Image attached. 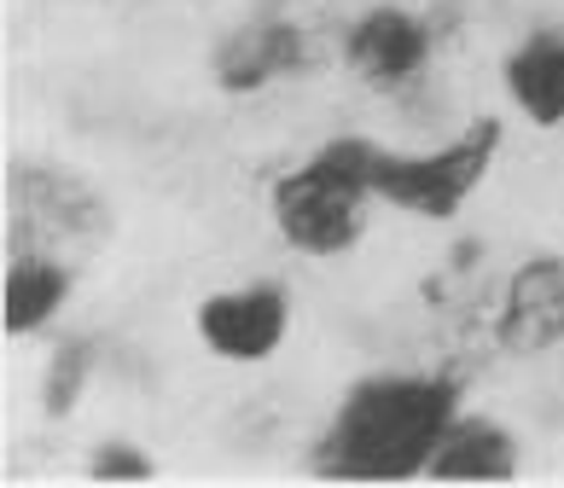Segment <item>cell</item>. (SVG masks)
Masks as SVG:
<instances>
[{
	"mask_svg": "<svg viewBox=\"0 0 564 488\" xmlns=\"http://www.w3.org/2000/svg\"><path fill=\"white\" fill-rule=\"evenodd\" d=\"M495 337L507 355H547L564 344V257H530L507 280Z\"/></svg>",
	"mask_w": 564,
	"mask_h": 488,
	"instance_id": "cell-5",
	"label": "cell"
},
{
	"mask_svg": "<svg viewBox=\"0 0 564 488\" xmlns=\"http://www.w3.org/2000/svg\"><path fill=\"white\" fill-rule=\"evenodd\" d=\"M459 419L454 378H420V372H379L361 378L344 408L332 413L315 465L326 477H420L431 471L436 442Z\"/></svg>",
	"mask_w": 564,
	"mask_h": 488,
	"instance_id": "cell-1",
	"label": "cell"
},
{
	"mask_svg": "<svg viewBox=\"0 0 564 488\" xmlns=\"http://www.w3.org/2000/svg\"><path fill=\"white\" fill-rule=\"evenodd\" d=\"M425 477H471V482H507L518 477V442L507 424L495 419H477V413H459L448 424V436L436 442L431 454V471Z\"/></svg>",
	"mask_w": 564,
	"mask_h": 488,
	"instance_id": "cell-8",
	"label": "cell"
},
{
	"mask_svg": "<svg viewBox=\"0 0 564 488\" xmlns=\"http://www.w3.org/2000/svg\"><path fill=\"white\" fill-rule=\"evenodd\" d=\"M291 326V303L280 285H239V291H216L198 303V337L204 349L221 360H268L285 344Z\"/></svg>",
	"mask_w": 564,
	"mask_h": 488,
	"instance_id": "cell-4",
	"label": "cell"
},
{
	"mask_svg": "<svg viewBox=\"0 0 564 488\" xmlns=\"http://www.w3.org/2000/svg\"><path fill=\"white\" fill-rule=\"evenodd\" d=\"M425 53H431V30L402 7H372L344 35L349 71L361 82H372V88H402V82H413L425 71Z\"/></svg>",
	"mask_w": 564,
	"mask_h": 488,
	"instance_id": "cell-6",
	"label": "cell"
},
{
	"mask_svg": "<svg viewBox=\"0 0 564 488\" xmlns=\"http://www.w3.org/2000/svg\"><path fill=\"white\" fill-rule=\"evenodd\" d=\"M308 65V41L297 24L285 18H262V24H245L221 41L216 53V82L227 94H257L280 76H297Z\"/></svg>",
	"mask_w": 564,
	"mask_h": 488,
	"instance_id": "cell-7",
	"label": "cell"
},
{
	"mask_svg": "<svg viewBox=\"0 0 564 488\" xmlns=\"http://www.w3.org/2000/svg\"><path fill=\"white\" fill-rule=\"evenodd\" d=\"M384 145L372 140H332L303 169L274 181V227L303 257H344L367 227V198L379 175Z\"/></svg>",
	"mask_w": 564,
	"mask_h": 488,
	"instance_id": "cell-2",
	"label": "cell"
},
{
	"mask_svg": "<svg viewBox=\"0 0 564 488\" xmlns=\"http://www.w3.org/2000/svg\"><path fill=\"white\" fill-rule=\"evenodd\" d=\"M88 344H58V355H53V372H47V413H65V408H76V395H82V378H88Z\"/></svg>",
	"mask_w": 564,
	"mask_h": 488,
	"instance_id": "cell-11",
	"label": "cell"
},
{
	"mask_svg": "<svg viewBox=\"0 0 564 488\" xmlns=\"http://www.w3.org/2000/svg\"><path fill=\"white\" fill-rule=\"evenodd\" d=\"M507 94L535 129H558L564 122V35L541 30L507 58Z\"/></svg>",
	"mask_w": 564,
	"mask_h": 488,
	"instance_id": "cell-9",
	"label": "cell"
},
{
	"mask_svg": "<svg viewBox=\"0 0 564 488\" xmlns=\"http://www.w3.org/2000/svg\"><path fill=\"white\" fill-rule=\"evenodd\" d=\"M88 477L94 482H145V477H158V465L140 448H129V442H106V448L88 459Z\"/></svg>",
	"mask_w": 564,
	"mask_h": 488,
	"instance_id": "cell-12",
	"label": "cell"
},
{
	"mask_svg": "<svg viewBox=\"0 0 564 488\" xmlns=\"http://www.w3.org/2000/svg\"><path fill=\"white\" fill-rule=\"evenodd\" d=\"M65 291H70V273L58 262H18L7 273V332L12 337L41 332L65 303Z\"/></svg>",
	"mask_w": 564,
	"mask_h": 488,
	"instance_id": "cell-10",
	"label": "cell"
},
{
	"mask_svg": "<svg viewBox=\"0 0 564 488\" xmlns=\"http://www.w3.org/2000/svg\"><path fill=\"white\" fill-rule=\"evenodd\" d=\"M495 152H500V122L477 117L466 134H454L436 152H420V158L384 152L379 175H372V193L395 209H408V216H420V221H448L477 193V181L489 175Z\"/></svg>",
	"mask_w": 564,
	"mask_h": 488,
	"instance_id": "cell-3",
	"label": "cell"
}]
</instances>
